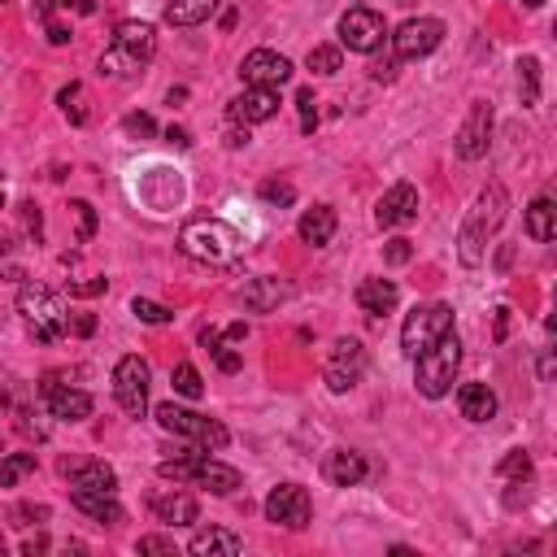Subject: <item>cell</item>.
Wrapping results in <instances>:
<instances>
[{"label": "cell", "mask_w": 557, "mask_h": 557, "mask_svg": "<svg viewBox=\"0 0 557 557\" xmlns=\"http://www.w3.org/2000/svg\"><path fill=\"white\" fill-rule=\"evenodd\" d=\"M505 214H510V192H505L501 183H488V188L479 192V200L470 205L466 223H461V235H458L461 266H479V262H484V249H488L492 235L501 231Z\"/></svg>", "instance_id": "obj_1"}, {"label": "cell", "mask_w": 557, "mask_h": 557, "mask_svg": "<svg viewBox=\"0 0 557 557\" xmlns=\"http://www.w3.org/2000/svg\"><path fill=\"white\" fill-rule=\"evenodd\" d=\"M179 249H183L192 262L231 266L235 253H240V235H235V227L223 223V218H192V223H183V231H179Z\"/></svg>", "instance_id": "obj_2"}, {"label": "cell", "mask_w": 557, "mask_h": 557, "mask_svg": "<svg viewBox=\"0 0 557 557\" xmlns=\"http://www.w3.org/2000/svg\"><path fill=\"white\" fill-rule=\"evenodd\" d=\"M458 366H461V340L453 331H444L431 349H423V353L414 358V384H418V392H423L426 401L449 396Z\"/></svg>", "instance_id": "obj_3"}, {"label": "cell", "mask_w": 557, "mask_h": 557, "mask_svg": "<svg viewBox=\"0 0 557 557\" xmlns=\"http://www.w3.org/2000/svg\"><path fill=\"white\" fill-rule=\"evenodd\" d=\"M18 314L27 331L35 335V344H57L66 335V309H62V296L44 283H27L18 292Z\"/></svg>", "instance_id": "obj_4"}, {"label": "cell", "mask_w": 557, "mask_h": 557, "mask_svg": "<svg viewBox=\"0 0 557 557\" xmlns=\"http://www.w3.org/2000/svg\"><path fill=\"white\" fill-rule=\"evenodd\" d=\"M157 423L162 431L170 435H183V440H197L205 453H218V449H227V426L218 423V418H205V414H192V409H183V405H174V401H162L157 405Z\"/></svg>", "instance_id": "obj_5"}, {"label": "cell", "mask_w": 557, "mask_h": 557, "mask_svg": "<svg viewBox=\"0 0 557 557\" xmlns=\"http://www.w3.org/2000/svg\"><path fill=\"white\" fill-rule=\"evenodd\" d=\"M444 331H453V309H449L444 300L418 305V309L405 318V327H401V349H405V358L414 361L423 349H431Z\"/></svg>", "instance_id": "obj_6"}, {"label": "cell", "mask_w": 557, "mask_h": 557, "mask_svg": "<svg viewBox=\"0 0 557 557\" xmlns=\"http://www.w3.org/2000/svg\"><path fill=\"white\" fill-rule=\"evenodd\" d=\"M361 375H366V349H361V340H353V335H340V340L331 344L327 366H323L327 388H331V392H349Z\"/></svg>", "instance_id": "obj_7"}, {"label": "cell", "mask_w": 557, "mask_h": 557, "mask_svg": "<svg viewBox=\"0 0 557 557\" xmlns=\"http://www.w3.org/2000/svg\"><path fill=\"white\" fill-rule=\"evenodd\" d=\"M114 396L131 418H144V409H148V361L135 358V353L118 361L114 366Z\"/></svg>", "instance_id": "obj_8"}, {"label": "cell", "mask_w": 557, "mask_h": 557, "mask_svg": "<svg viewBox=\"0 0 557 557\" xmlns=\"http://www.w3.org/2000/svg\"><path fill=\"white\" fill-rule=\"evenodd\" d=\"M440 39H444V22L440 18H409L392 35V53L396 62H423V57H431L440 48Z\"/></svg>", "instance_id": "obj_9"}, {"label": "cell", "mask_w": 557, "mask_h": 557, "mask_svg": "<svg viewBox=\"0 0 557 557\" xmlns=\"http://www.w3.org/2000/svg\"><path fill=\"white\" fill-rule=\"evenodd\" d=\"M384 35H388V22H384V13H375V9H349L344 18H340V44L349 48V53H375L379 44H384Z\"/></svg>", "instance_id": "obj_10"}, {"label": "cell", "mask_w": 557, "mask_h": 557, "mask_svg": "<svg viewBox=\"0 0 557 557\" xmlns=\"http://www.w3.org/2000/svg\"><path fill=\"white\" fill-rule=\"evenodd\" d=\"M488 144H492V105L488 100H475L466 122H461L458 139H453V148H458L461 162H479L488 153Z\"/></svg>", "instance_id": "obj_11"}, {"label": "cell", "mask_w": 557, "mask_h": 557, "mask_svg": "<svg viewBox=\"0 0 557 557\" xmlns=\"http://www.w3.org/2000/svg\"><path fill=\"white\" fill-rule=\"evenodd\" d=\"M266 519L288 527V531H300V527L309 523V492L300 488V484H279V488L266 496Z\"/></svg>", "instance_id": "obj_12"}, {"label": "cell", "mask_w": 557, "mask_h": 557, "mask_svg": "<svg viewBox=\"0 0 557 557\" xmlns=\"http://www.w3.org/2000/svg\"><path fill=\"white\" fill-rule=\"evenodd\" d=\"M240 79L249 88H283L292 79V62L283 53H270V48H257L240 62Z\"/></svg>", "instance_id": "obj_13"}, {"label": "cell", "mask_w": 557, "mask_h": 557, "mask_svg": "<svg viewBox=\"0 0 557 557\" xmlns=\"http://www.w3.org/2000/svg\"><path fill=\"white\" fill-rule=\"evenodd\" d=\"M414 218H418V192H414V183H396L375 205V223L379 227H409Z\"/></svg>", "instance_id": "obj_14"}, {"label": "cell", "mask_w": 557, "mask_h": 557, "mask_svg": "<svg viewBox=\"0 0 557 557\" xmlns=\"http://www.w3.org/2000/svg\"><path fill=\"white\" fill-rule=\"evenodd\" d=\"M274 114H279V88H244V97H235L227 109L231 122H244V127L270 122Z\"/></svg>", "instance_id": "obj_15"}, {"label": "cell", "mask_w": 557, "mask_h": 557, "mask_svg": "<svg viewBox=\"0 0 557 557\" xmlns=\"http://www.w3.org/2000/svg\"><path fill=\"white\" fill-rule=\"evenodd\" d=\"M44 401H48V409H53V418H62V423H83V418H92V396L79 392V388H62V384H44Z\"/></svg>", "instance_id": "obj_16"}, {"label": "cell", "mask_w": 557, "mask_h": 557, "mask_svg": "<svg viewBox=\"0 0 557 557\" xmlns=\"http://www.w3.org/2000/svg\"><path fill=\"white\" fill-rule=\"evenodd\" d=\"M288 296H292V288H288L283 279L262 274V279H249V283H244L240 300H244V309H253V314H270V309H279Z\"/></svg>", "instance_id": "obj_17"}, {"label": "cell", "mask_w": 557, "mask_h": 557, "mask_svg": "<svg viewBox=\"0 0 557 557\" xmlns=\"http://www.w3.org/2000/svg\"><path fill=\"white\" fill-rule=\"evenodd\" d=\"M323 475H327L331 488H358L366 479V458L353 449H331L327 461H323Z\"/></svg>", "instance_id": "obj_18"}, {"label": "cell", "mask_w": 557, "mask_h": 557, "mask_svg": "<svg viewBox=\"0 0 557 557\" xmlns=\"http://www.w3.org/2000/svg\"><path fill=\"white\" fill-rule=\"evenodd\" d=\"M192 484L209 488L214 496H231V492H240V470L227 466V461H214L209 453H200L197 470H192Z\"/></svg>", "instance_id": "obj_19"}, {"label": "cell", "mask_w": 557, "mask_h": 557, "mask_svg": "<svg viewBox=\"0 0 557 557\" xmlns=\"http://www.w3.org/2000/svg\"><path fill=\"white\" fill-rule=\"evenodd\" d=\"M114 48H122V53H131L135 62H153V53H157V31L148 27V22H118V31H114Z\"/></svg>", "instance_id": "obj_20"}, {"label": "cell", "mask_w": 557, "mask_h": 557, "mask_svg": "<svg viewBox=\"0 0 557 557\" xmlns=\"http://www.w3.org/2000/svg\"><path fill=\"white\" fill-rule=\"evenodd\" d=\"M401 292H396L392 279H361L358 283V305L361 314H370V318H384V314H392Z\"/></svg>", "instance_id": "obj_21"}, {"label": "cell", "mask_w": 557, "mask_h": 557, "mask_svg": "<svg viewBox=\"0 0 557 557\" xmlns=\"http://www.w3.org/2000/svg\"><path fill=\"white\" fill-rule=\"evenodd\" d=\"M240 549H244V540L235 531H223V527H200L192 536V544H188L192 557H235Z\"/></svg>", "instance_id": "obj_22"}, {"label": "cell", "mask_w": 557, "mask_h": 557, "mask_svg": "<svg viewBox=\"0 0 557 557\" xmlns=\"http://www.w3.org/2000/svg\"><path fill=\"white\" fill-rule=\"evenodd\" d=\"M74 510H83L97 523H122V505L114 501V492H92V488H70Z\"/></svg>", "instance_id": "obj_23"}, {"label": "cell", "mask_w": 557, "mask_h": 557, "mask_svg": "<svg viewBox=\"0 0 557 557\" xmlns=\"http://www.w3.org/2000/svg\"><path fill=\"white\" fill-rule=\"evenodd\" d=\"M153 514H157V523H165V527H192L200 510L188 492H165V496H153Z\"/></svg>", "instance_id": "obj_24"}, {"label": "cell", "mask_w": 557, "mask_h": 557, "mask_svg": "<svg viewBox=\"0 0 557 557\" xmlns=\"http://www.w3.org/2000/svg\"><path fill=\"white\" fill-rule=\"evenodd\" d=\"M458 409H461V418H470V423H488V418H496V392H492L488 384H461Z\"/></svg>", "instance_id": "obj_25"}, {"label": "cell", "mask_w": 557, "mask_h": 557, "mask_svg": "<svg viewBox=\"0 0 557 557\" xmlns=\"http://www.w3.org/2000/svg\"><path fill=\"white\" fill-rule=\"evenodd\" d=\"M296 231H300L305 244L323 249V244H331V235H335V209H331V205H314V209H305L300 223H296Z\"/></svg>", "instance_id": "obj_26"}, {"label": "cell", "mask_w": 557, "mask_h": 557, "mask_svg": "<svg viewBox=\"0 0 557 557\" xmlns=\"http://www.w3.org/2000/svg\"><path fill=\"white\" fill-rule=\"evenodd\" d=\"M70 488H92V492H118V475H114V466H105V461H83V466H74L70 470Z\"/></svg>", "instance_id": "obj_27"}, {"label": "cell", "mask_w": 557, "mask_h": 557, "mask_svg": "<svg viewBox=\"0 0 557 557\" xmlns=\"http://www.w3.org/2000/svg\"><path fill=\"white\" fill-rule=\"evenodd\" d=\"M214 9H218V0H170L165 22L170 27H200V22L214 18Z\"/></svg>", "instance_id": "obj_28"}, {"label": "cell", "mask_w": 557, "mask_h": 557, "mask_svg": "<svg viewBox=\"0 0 557 557\" xmlns=\"http://www.w3.org/2000/svg\"><path fill=\"white\" fill-rule=\"evenodd\" d=\"M527 235L531 240H540V244H549L557 235V209L549 197H536L527 205Z\"/></svg>", "instance_id": "obj_29"}, {"label": "cell", "mask_w": 557, "mask_h": 557, "mask_svg": "<svg viewBox=\"0 0 557 557\" xmlns=\"http://www.w3.org/2000/svg\"><path fill=\"white\" fill-rule=\"evenodd\" d=\"M57 105H62V114H66L70 127H88V118H92V100H88V88L83 83H70L57 92Z\"/></svg>", "instance_id": "obj_30"}, {"label": "cell", "mask_w": 557, "mask_h": 557, "mask_svg": "<svg viewBox=\"0 0 557 557\" xmlns=\"http://www.w3.org/2000/svg\"><path fill=\"white\" fill-rule=\"evenodd\" d=\"M519 100H523V109H531L540 100V62L536 57L519 62Z\"/></svg>", "instance_id": "obj_31"}, {"label": "cell", "mask_w": 557, "mask_h": 557, "mask_svg": "<svg viewBox=\"0 0 557 557\" xmlns=\"http://www.w3.org/2000/svg\"><path fill=\"white\" fill-rule=\"evenodd\" d=\"M135 70H144V62H135L131 53H122V48H114V44H109V53L100 57V74H109V79H131Z\"/></svg>", "instance_id": "obj_32"}, {"label": "cell", "mask_w": 557, "mask_h": 557, "mask_svg": "<svg viewBox=\"0 0 557 557\" xmlns=\"http://www.w3.org/2000/svg\"><path fill=\"white\" fill-rule=\"evenodd\" d=\"M170 384H174V392L188 396V401H200V396H205V384H200V375H197L192 361H179L174 375H170Z\"/></svg>", "instance_id": "obj_33"}, {"label": "cell", "mask_w": 557, "mask_h": 557, "mask_svg": "<svg viewBox=\"0 0 557 557\" xmlns=\"http://www.w3.org/2000/svg\"><path fill=\"white\" fill-rule=\"evenodd\" d=\"M31 470H35V453H9V458H0V488H13Z\"/></svg>", "instance_id": "obj_34"}, {"label": "cell", "mask_w": 557, "mask_h": 557, "mask_svg": "<svg viewBox=\"0 0 557 557\" xmlns=\"http://www.w3.org/2000/svg\"><path fill=\"white\" fill-rule=\"evenodd\" d=\"M197 461H200V453H192V449H188V453H179V458L157 461V475H162V479H174V484H179V479H192Z\"/></svg>", "instance_id": "obj_35"}, {"label": "cell", "mask_w": 557, "mask_h": 557, "mask_svg": "<svg viewBox=\"0 0 557 557\" xmlns=\"http://www.w3.org/2000/svg\"><path fill=\"white\" fill-rule=\"evenodd\" d=\"M305 66L314 70V74H340V48H331V44H318V48H309V57H305Z\"/></svg>", "instance_id": "obj_36"}, {"label": "cell", "mask_w": 557, "mask_h": 557, "mask_svg": "<svg viewBox=\"0 0 557 557\" xmlns=\"http://www.w3.org/2000/svg\"><path fill=\"white\" fill-rule=\"evenodd\" d=\"M496 475L501 479H531V458H527V449H510L501 466H496Z\"/></svg>", "instance_id": "obj_37"}, {"label": "cell", "mask_w": 557, "mask_h": 557, "mask_svg": "<svg viewBox=\"0 0 557 557\" xmlns=\"http://www.w3.org/2000/svg\"><path fill=\"white\" fill-rule=\"evenodd\" d=\"M131 314L139 318V323H148V327H162V323L174 318L165 305H157V300H144V296H135V300H131Z\"/></svg>", "instance_id": "obj_38"}, {"label": "cell", "mask_w": 557, "mask_h": 557, "mask_svg": "<svg viewBox=\"0 0 557 557\" xmlns=\"http://www.w3.org/2000/svg\"><path fill=\"white\" fill-rule=\"evenodd\" d=\"M296 109H300V131H314V127H318V100H314L309 88L296 92Z\"/></svg>", "instance_id": "obj_39"}, {"label": "cell", "mask_w": 557, "mask_h": 557, "mask_svg": "<svg viewBox=\"0 0 557 557\" xmlns=\"http://www.w3.org/2000/svg\"><path fill=\"white\" fill-rule=\"evenodd\" d=\"M70 209H74V218H79V240L88 244V240L97 235V209H92L88 200H70Z\"/></svg>", "instance_id": "obj_40"}, {"label": "cell", "mask_w": 557, "mask_h": 557, "mask_svg": "<svg viewBox=\"0 0 557 557\" xmlns=\"http://www.w3.org/2000/svg\"><path fill=\"white\" fill-rule=\"evenodd\" d=\"M122 131L131 135V139H153V135H157V122H153V114H127Z\"/></svg>", "instance_id": "obj_41"}, {"label": "cell", "mask_w": 557, "mask_h": 557, "mask_svg": "<svg viewBox=\"0 0 557 557\" xmlns=\"http://www.w3.org/2000/svg\"><path fill=\"white\" fill-rule=\"evenodd\" d=\"M262 200H266V205H292L296 188H292V183H262Z\"/></svg>", "instance_id": "obj_42"}, {"label": "cell", "mask_w": 557, "mask_h": 557, "mask_svg": "<svg viewBox=\"0 0 557 557\" xmlns=\"http://www.w3.org/2000/svg\"><path fill=\"white\" fill-rule=\"evenodd\" d=\"M409 257H414V244H409V240H388V244H384V262L388 266H405Z\"/></svg>", "instance_id": "obj_43"}, {"label": "cell", "mask_w": 557, "mask_h": 557, "mask_svg": "<svg viewBox=\"0 0 557 557\" xmlns=\"http://www.w3.org/2000/svg\"><path fill=\"white\" fill-rule=\"evenodd\" d=\"M209 353H214V361H218V370H227V375H235V370H240V366H244V358H240V353H235V349H227V344H223V340H218V344H214V349H209Z\"/></svg>", "instance_id": "obj_44"}, {"label": "cell", "mask_w": 557, "mask_h": 557, "mask_svg": "<svg viewBox=\"0 0 557 557\" xmlns=\"http://www.w3.org/2000/svg\"><path fill=\"white\" fill-rule=\"evenodd\" d=\"M139 553H162V557H174V540H165V536H144L139 544H135Z\"/></svg>", "instance_id": "obj_45"}, {"label": "cell", "mask_w": 557, "mask_h": 557, "mask_svg": "<svg viewBox=\"0 0 557 557\" xmlns=\"http://www.w3.org/2000/svg\"><path fill=\"white\" fill-rule=\"evenodd\" d=\"M66 331H70V335H83V340H88V335L97 331V314H74V318L66 323Z\"/></svg>", "instance_id": "obj_46"}, {"label": "cell", "mask_w": 557, "mask_h": 557, "mask_svg": "<svg viewBox=\"0 0 557 557\" xmlns=\"http://www.w3.org/2000/svg\"><path fill=\"white\" fill-rule=\"evenodd\" d=\"M44 31H48V44H70L74 39V31L62 27V22H53V18H44Z\"/></svg>", "instance_id": "obj_47"}, {"label": "cell", "mask_w": 557, "mask_h": 557, "mask_svg": "<svg viewBox=\"0 0 557 557\" xmlns=\"http://www.w3.org/2000/svg\"><path fill=\"white\" fill-rule=\"evenodd\" d=\"M109 288V279H88V283H70V296H100Z\"/></svg>", "instance_id": "obj_48"}, {"label": "cell", "mask_w": 557, "mask_h": 557, "mask_svg": "<svg viewBox=\"0 0 557 557\" xmlns=\"http://www.w3.org/2000/svg\"><path fill=\"white\" fill-rule=\"evenodd\" d=\"M22 231L39 240V209H35V205H22Z\"/></svg>", "instance_id": "obj_49"}, {"label": "cell", "mask_w": 557, "mask_h": 557, "mask_svg": "<svg viewBox=\"0 0 557 557\" xmlns=\"http://www.w3.org/2000/svg\"><path fill=\"white\" fill-rule=\"evenodd\" d=\"M165 139H170L174 148H192V135L183 131V127H170V131H165Z\"/></svg>", "instance_id": "obj_50"}, {"label": "cell", "mask_w": 557, "mask_h": 557, "mask_svg": "<svg viewBox=\"0 0 557 557\" xmlns=\"http://www.w3.org/2000/svg\"><path fill=\"white\" fill-rule=\"evenodd\" d=\"M540 379H544V384L553 379V353H549V349L540 353Z\"/></svg>", "instance_id": "obj_51"}, {"label": "cell", "mask_w": 557, "mask_h": 557, "mask_svg": "<svg viewBox=\"0 0 557 557\" xmlns=\"http://www.w3.org/2000/svg\"><path fill=\"white\" fill-rule=\"evenodd\" d=\"M44 549H48V540H44V536H35V540H27V544H22V553H27V557L44 553Z\"/></svg>", "instance_id": "obj_52"}, {"label": "cell", "mask_w": 557, "mask_h": 557, "mask_svg": "<svg viewBox=\"0 0 557 557\" xmlns=\"http://www.w3.org/2000/svg\"><path fill=\"white\" fill-rule=\"evenodd\" d=\"M505 331H510V309H496V340H505Z\"/></svg>", "instance_id": "obj_53"}, {"label": "cell", "mask_w": 557, "mask_h": 557, "mask_svg": "<svg viewBox=\"0 0 557 557\" xmlns=\"http://www.w3.org/2000/svg\"><path fill=\"white\" fill-rule=\"evenodd\" d=\"M240 144H249V127L244 131H227V148H240Z\"/></svg>", "instance_id": "obj_54"}, {"label": "cell", "mask_w": 557, "mask_h": 557, "mask_svg": "<svg viewBox=\"0 0 557 557\" xmlns=\"http://www.w3.org/2000/svg\"><path fill=\"white\" fill-rule=\"evenodd\" d=\"M18 279H22L18 266H4V270H0V283H18Z\"/></svg>", "instance_id": "obj_55"}, {"label": "cell", "mask_w": 557, "mask_h": 557, "mask_svg": "<svg viewBox=\"0 0 557 557\" xmlns=\"http://www.w3.org/2000/svg\"><path fill=\"white\" fill-rule=\"evenodd\" d=\"M9 253H13V235H9V231H0V262H4Z\"/></svg>", "instance_id": "obj_56"}, {"label": "cell", "mask_w": 557, "mask_h": 557, "mask_svg": "<svg viewBox=\"0 0 557 557\" xmlns=\"http://www.w3.org/2000/svg\"><path fill=\"white\" fill-rule=\"evenodd\" d=\"M244 335H249V327H244V323H231V327H227V340H244Z\"/></svg>", "instance_id": "obj_57"}, {"label": "cell", "mask_w": 557, "mask_h": 557, "mask_svg": "<svg viewBox=\"0 0 557 557\" xmlns=\"http://www.w3.org/2000/svg\"><path fill=\"white\" fill-rule=\"evenodd\" d=\"M4 409H9V396L0 392V418H4Z\"/></svg>", "instance_id": "obj_58"}, {"label": "cell", "mask_w": 557, "mask_h": 557, "mask_svg": "<svg viewBox=\"0 0 557 557\" xmlns=\"http://www.w3.org/2000/svg\"><path fill=\"white\" fill-rule=\"evenodd\" d=\"M527 9H540V4H544V0H523Z\"/></svg>", "instance_id": "obj_59"}, {"label": "cell", "mask_w": 557, "mask_h": 557, "mask_svg": "<svg viewBox=\"0 0 557 557\" xmlns=\"http://www.w3.org/2000/svg\"><path fill=\"white\" fill-rule=\"evenodd\" d=\"M0 209H4V192H0Z\"/></svg>", "instance_id": "obj_60"}]
</instances>
